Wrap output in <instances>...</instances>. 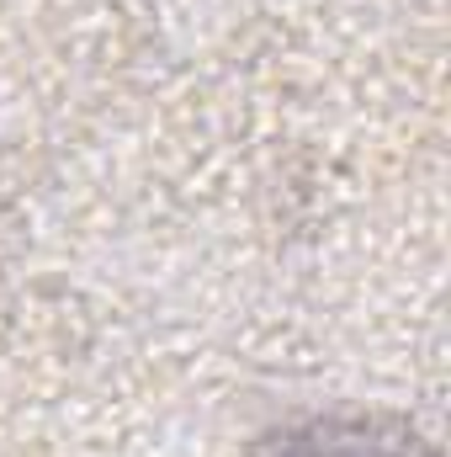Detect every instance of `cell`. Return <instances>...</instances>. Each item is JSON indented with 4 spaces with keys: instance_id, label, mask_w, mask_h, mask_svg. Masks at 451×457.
Returning <instances> with one entry per match:
<instances>
[{
    "instance_id": "cell-1",
    "label": "cell",
    "mask_w": 451,
    "mask_h": 457,
    "mask_svg": "<svg viewBox=\"0 0 451 457\" xmlns=\"http://www.w3.org/2000/svg\"><path fill=\"white\" fill-rule=\"evenodd\" d=\"M276 457H436L409 431H382L372 420H314L282 442Z\"/></svg>"
}]
</instances>
